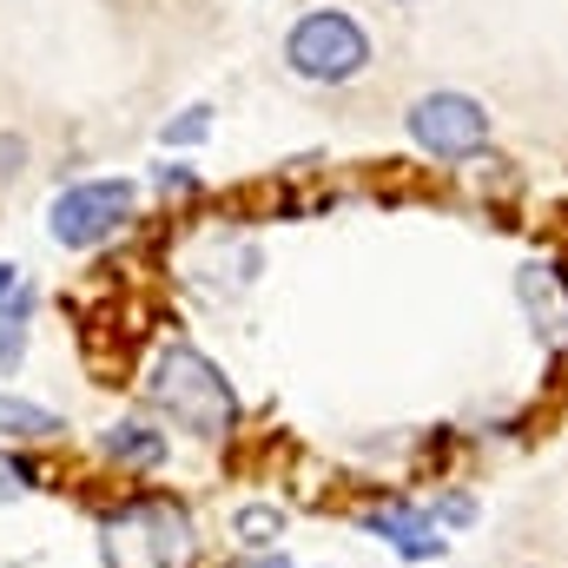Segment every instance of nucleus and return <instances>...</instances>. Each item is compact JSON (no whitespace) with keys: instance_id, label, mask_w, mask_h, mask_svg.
I'll use <instances>...</instances> for the list:
<instances>
[{"instance_id":"nucleus-1","label":"nucleus","mask_w":568,"mask_h":568,"mask_svg":"<svg viewBox=\"0 0 568 568\" xmlns=\"http://www.w3.org/2000/svg\"><path fill=\"white\" fill-rule=\"evenodd\" d=\"M145 397H152L179 429H192V436H225L232 417H239L232 384H225L219 364H212L205 351H192V344H165V351L152 357V371H145Z\"/></svg>"},{"instance_id":"nucleus-2","label":"nucleus","mask_w":568,"mask_h":568,"mask_svg":"<svg viewBox=\"0 0 568 568\" xmlns=\"http://www.w3.org/2000/svg\"><path fill=\"white\" fill-rule=\"evenodd\" d=\"M192 523L179 503L165 496H140V503H120L106 516V536H100V556L106 568H192Z\"/></svg>"},{"instance_id":"nucleus-3","label":"nucleus","mask_w":568,"mask_h":568,"mask_svg":"<svg viewBox=\"0 0 568 568\" xmlns=\"http://www.w3.org/2000/svg\"><path fill=\"white\" fill-rule=\"evenodd\" d=\"M284 67L311 87H344L371 67V33L344 7H311L284 33Z\"/></svg>"},{"instance_id":"nucleus-4","label":"nucleus","mask_w":568,"mask_h":568,"mask_svg":"<svg viewBox=\"0 0 568 568\" xmlns=\"http://www.w3.org/2000/svg\"><path fill=\"white\" fill-rule=\"evenodd\" d=\"M133 205H140V185H133V179H80V185H67V192L47 205V232H53V245H67V252H93V245H106L113 232H126Z\"/></svg>"},{"instance_id":"nucleus-5","label":"nucleus","mask_w":568,"mask_h":568,"mask_svg":"<svg viewBox=\"0 0 568 568\" xmlns=\"http://www.w3.org/2000/svg\"><path fill=\"white\" fill-rule=\"evenodd\" d=\"M404 126H410V140L424 145L429 159H476L483 140H489V106L469 100V93H449V87H443V93L410 100Z\"/></svg>"},{"instance_id":"nucleus-6","label":"nucleus","mask_w":568,"mask_h":568,"mask_svg":"<svg viewBox=\"0 0 568 568\" xmlns=\"http://www.w3.org/2000/svg\"><path fill=\"white\" fill-rule=\"evenodd\" d=\"M516 297H523V311L536 317L542 344H549V351H568V265L529 258V265L516 272Z\"/></svg>"},{"instance_id":"nucleus-7","label":"nucleus","mask_w":568,"mask_h":568,"mask_svg":"<svg viewBox=\"0 0 568 568\" xmlns=\"http://www.w3.org/2000/svg\"><path fill=\"white\" fill-rule=\"evenodd\" d=\"M371 529L397 549V556H436L443 549V536H436V516H424V509H410V503H384V509H371Z\"/></svg>"},{"instance_id":"nucleus-8","label":"nucleus","mask_w":568,"mask_h":568,"mask_svg":"<svg viewBox=\"0 0 568 568\" xmlns=\"http://www.w3.org/2000/svg\"><path fill=\"white\" fill-rule=\"evenodd\" d=\"M106 456H113V463H126V469H152V463H165V429L113 424V429H106Z\"/></svg>"},{"instance_id":"nucleus-9","label":"nucleus","mask_w":568,"mask_h":568,"mask_svg":"<svg viewBox=\"0 0 568 568\" xmlns=\"http://www.w3.org/2000/svg\"><path fill=\"white\" fill-rule=\"evenodd\" d=\"M0 436H27V443H40V436H60V417L40 410V404H27V397H7V390H0Z\"/></svg>"},{"instance_id":"nucleus-10","label":"nucleus","mask_w":568,"mask_h":568,"mask_svg":"<svg viewBox=\"0 0 568 568\" xmlns=\"http://www.w3.org/2000/svg\"><path fill=\"white\" fill-rule=\"evenodd\" d=\"M27 311H33V297H27V291H13V317H0V371H13V364H20V344H27Z\"/></svg>"},{"instance_id":"nucleus-11","label":"nucleus","mask_w":568,"mask_h":568,"mask_svg":"<svg viewBox=\"0 0 568 568\" xmlns=\"http://www.w3.org/2000/svg\"><path fill=\"white\" fill-rule=\"evenodd\" d=\"M205 133H212V106H185V113H179L159 140H165V145H199Z\"/></svg>"},{"instance_id":"nucleus-12","label":"nucleus","mask_w":568,"mask_h":568,"mask_svg":"<svg viewBox=\"0 0 568 568\" xmlns=\"http://www.w3.org/2000/svg\"><path fill=\"white\" fill-rule=\"evenodd\" d=\"M278 529H284V516H278V509H245V516H239V536H245L252 549H265V542H272Z\"/></svg>"},{"instance_id":"nucleus-13","label":"nucleus","mask_w":568,"mask_h":568,"mask_svg":"<svg viewBox=\"0 0 568 568\" xmlns=\"http://www.w3.org/2000/svg\"><path fill=\"white\" fill-rule=\"evenodd\" d=\"M27 489H33V469H27L20 456H0V503H7V496H27Z\"/></svg>"},{"instance_id":"nucleus-14","label":"nucleus","mask_w":568,"mask_h":568,"mask_svg":"<svg viewBox=\"0 0 568 568\" xmlns=\"http://www.w3.org/2000/svg\"><path fill=\"white\" fill-rule=\"evenodd\" d=\"M20 165H27V140L20 133H0V179H13Z\"/></svg>"},{"instance_id":"nucleus-15","label":"nucleus","mask_w":568,"mask_h":568,"mask_svg":"<svg viewBox=\"0 0 568 568\" xmlns=\"http://www.w3.org/2000/svg\"><path fill=\"white\" fill-rule=\"evenodd\" d=\"M13 291H20V272H13V265H0V304H7Z\"/></svg>"},{"instance_id":"nucleus-16","label":"nucleus","mask_w":568,"mask_h":568,"mask_svg":"<svg viewBox=\"0 0 568 568\" xmlns=\"http://www.w3.org/2000/svg\"><path fill=\"white\" fill-rule=\"evenodd\" d=\"M245 568H291L284 556H258V562H245Z\"/></svg>"},{"instance_id":"nucleus-17","label":"nucleus","mask_w":568,"mask_h":568,"mask_svg":"<svg viewBox=\"0 0 568 568\" xmlns=\"http://www.w3.org/2000/svg\"><path fill=\"white\" fill-rule=\"evenodd\" d=\"M390 7H417V0H390Z\"/></svg>"}]
</instances>
